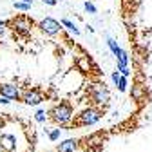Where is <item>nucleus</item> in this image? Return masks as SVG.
Masks as SVG:
<instances>
[{"mask_svg":"<svg viewBox=\"0 0 152 152\" xmlns=\"http://www.w3.org/2000/svg\"><path fill=\"white\" fill-rule=\"evenodd\" d=\"M72 116H74V107L69 100H62L47 110V120L64 129L69 127V123L72 121Z\"/></svg>","mask_w":152,"mask_h":152,"instance_id":"1","label":"nucleus"},{"mask_svg":"<svg viewBox=\"0 0 152 152\" xmlns=\"http://www.w3.org/2000/svg\"><path fill=\"white\" fill-rule=\"evenodd\" d=\"M105 110L107 109H103V107H91L89 105L87 109H83L82 112L76 114L67 129H82V127H89V125L98 123L105 116Z\"/></svg>","mask_w":152,"mask_h":152,"instance_id":"2","label":"nucleus"},{"mask_svg":"<svg viewBox=\"0 0 152 152\" xmlns=\"http://www.w3.org/2000/svg\"><path fill=\"white\" fill-rule=\"evenodd\" d=\"M85 98H87L91 107H103V109H107V105L110 103V92H109L105 83L98 82V83H92V85L87 87Z\"/></svg>","mask_w":152,"mask_h":152,"instance_id":"3","label":"nucleus"},{"mask_svg":"<svg viewBox=\"0 0 152 152\" xmlns=\"http://www.w3.org/2000/svg\"><path fill=\"white\" fill-rule=\"evenodd\" d=\"M7 26L13 29V33H15L16 36L27 38V36L31 34L33 20H29L26 15H18V16H15V18H9V20H7Z\"/></svg>","mask_w":152,"mask_h":152,"instance_id":"4","label":"nucleus"},{"mask_svg":"<svg viewBox=\"0 0 152 152\" xmlns=\"http://www.w3.org/2000/svg\"><path fill=\"white\" fill-rule=\"evenodd\" d=\"M45 98H47V94H45L40 87H33V89H27L26 92H22V103L31 105V107L42 103Z\"/></svg>","mask_w":152,"mask_h":152,"instance_id":"5","label":"nucleus"},{"mask_svg":"<svg viewBox=\"0 0 152 152\" xmlns=\"http://www.w3.org/2000/svg\"><path fill=\"white\" fill-rule=\"evenodd\" d=\"M36 27L40 29L44 34H47V36H54V34H58L62 31V22L54 20V18H51V16H45V18H42V20L38 22Z\"/></svg>","mask_w":152,"mask_h":152,"instance_id":"6","label":"nucleus"},{"mask_svg":"<svg viewBox=\"0 0 152 152\" xmlns=\"http://www.w3.org/2000/svg\"><path fill=\"white\" fill-rule=\"evenodd\" d=\"M0 96L7 98V100L22 102V92L18 89V85H15V83H0Z\"/></svg>","mask_w":152,"mask_h":152,"instance_id":"7","label":"nucleus"},{"mask_svg":"<svg viewBox=\"0 0 152 152\" xmlns=\"http://www.w3.org/2000/svg\"><path fill=\"white\" fill-rule=\"evenodd\" d=\"M0 148H2V152H15L16 150V136L11 134V132L0 134Z\"/></svg>","mask_w":152,"mask_h":152,"instance_id":"8","label":"nucleus"},{"mask_svg":"<svg viewBox=\"0 0 152 152\" xmlns=\"http://www.w3.org/2000/svg\"><path fill=\"white\" fill-rule=\"evenodd\" d=\"M78 145H80V140H65V141H62L58 147H56V152H74L76 148H78Z\"/></svg>","mask_w":152,"mask_h":152,"instance_id":"9","label":"nucleus"},{"mask_svg":"<svg viewBox=\"0 0 152 152\" xmlns=\"http://www.w3.org/2000/svg\"><path fill=\"white\" fill-rule=\"evenodd\" d=\"M62 26H65V27H67V29H69L71 33H74L76 36H78V34H80V29H78V27H76V26H74V24H72V22L69 20V18H64V20H62Z\"/></svg>","mask_w":152,"mask_h":152,"instance_id":"10","label":"nucleus"},{"mask_svg":"<svg viewBox=\"0 0 152 152\" xmlns=\"http://www.w3.org/2000/svg\"><path fill=\"white\" fill-rule=\"evenodd\" d=\"M107 45L110 47V51L114 53V56H118V53L121 51V47H120V45L116 44V40H114V38H110V36L107 38Z\"/></svg>","mask_w":152,"mask_h":152,"instance_id":"11","label":"nucleus"},{"mask_svg":"<svg viewBox=\"0 0 152 152\" xmlns=\"http://www.w3.org/2000/svg\"><path fill=\"white\" fill-rule=\"evenodd\" d=\"M13 6H15V9H18V11H29L33 4L26 2V0H20V2H13Z\"/></svg>","mask_w":152,"mask_h":152,"instance_id":"12","label":"nucleus"},{"mask_svg":"<svg viewBox=\"0 0 152 152\" xmlns=\"http://www.w3.org/2000/svg\"><path fill=\"white\" fill-rule=\"evenodd\" d=\"M34 120H36L38 123H44V121L47 120V112H45V110H42V109H40V110H36V114H34Z\"/></svg>","mask_w":152,"mask_h":152,"instance_id":"13","label":"nucleus"},{"mask_svg":"<svg viewBox=\"0 0 152 152\" xmlns=\"http://www.w3.org/2000/svg\"><path fill=\"white\" fill-rule=\"evenodd\" d=\"M83 7H85V11H87V13H91V15H96V6H94V4H91L89 0H87L85 4H83Z\"/></svg>","mask_w":152,"mask_h":152,"instance_id":"14","label":"nucleus"},{"mask_svg":"<svg viewBox=\"0 0 152 152\" xmlns=\"http://www.w3.org/2000/svg\"><path fill=\"white\" fill-rule=\"evenodd\" d=\"M58 138H60V129H54V130L49 132V140H51V141H56Z\"/></svg>","mask_w":152,"mask_h":152,"instance_id":"15","label":"nucleus"},{"mask_svg":"<svg viewBox=\"0 0 152 152\" xmlns=\"http://www.w3.org/2000/svg\"><path fill=\"white\" fill-rule=\"evenodd\" d=\"M118 89H120L121 92L127 91V76H121V80H120V83H118Z\"/></svg>","mask_w":152,"mask_h":152,"instance_id":"16","label":"nucleus"},{"mask_svg":"<svg viewBox=\"0 0 152 152\" xmlns=\"http://www.w3.org/2000/svg\"><path fill=\"white\" fill-rule=\"evenodd\" d=\"M120 80H121V76L118 74V71H114V72H112V82H114V85H116V87H118Z\"/></svg>","mask_w":152,"mask_h":152,"instance_id":"17","label":"nucleus"},{"mask_svg":"<svg viewBox=\"0 0 152 152\" xmlns=\"http://www.w3.org/2000/svg\"><path fill=\"white\" fill-rule=\"evenodd\" d=\"M6 27H7V22H2V20H0V36L6 33Z\"/></svg>","mask_w":152,"mask_h":152,"instance_id":"18","label":"nucleus"},{"mask_svg":"<svg viewBox=\"0 0 152 152\" xmlns=\"http://www.w3.org/2000/svg\"><path fill=\"white\" fill-rule=\"evenodd\" d=\"M44 4H47V6H56L58 2H56V0H42Z\"/></svg>","mask_w":152,"mask_h":152,"instance_id":"19","label":"nucleus"},{"mask_svg":"<svg viewBox=\"0 0 152 152\" xmlns=\"http://www.w3.org/2000/svg\"><path fill=\"white\" fill-rule=\"evenodd\" d=\"M11 100H7V98H2V96H0V103H4V105H7Z\"/></svg>","mask_w":152,"mask_h":152,"instance_id":"20","label":"nucleus"}]
</instances>
